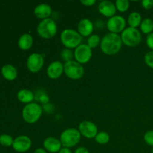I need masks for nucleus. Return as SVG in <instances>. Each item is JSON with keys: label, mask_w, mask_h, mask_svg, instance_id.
<instances>
[{"label": "nucleus", "mask_w": 153, "mask_h": 153, "mask_svg": "<svg viewBox=\"0 0 153 153\" xmlns=\"http://www.w3.org/2000/svg\"><path fill=\"white\" fill-rule=\"evenodd\" d=\"M61 40L63 45L68 49L77 48L82 43V36L76 30L67 28L61 32Z\"/></svg>", "instance_id": "obj_2"}, {"label": "nucleus", "mask_w": 153, "mask_h": 153, "mask_svg": "<svg viewBox=\"0 0 153 153\" xmlns=\"http://www.w3.org/2000/svg\"><path fill=\"white\" fill-rule=\"evenodd\" d=\"M64 73V64L60 61L51 63L47 68V75L50 79H57Z\"/></svg>", "instance_id": "obj_13"}, {"label": "nucleus", "mask_w": 153, "mask_h": 153, "mask_svg": "<svg viewBox=\"0 0 153 153\" xmlns=\"http://www.w3.org/2000/svg\"><path fill=\"white\" fill-rule=\"evenodd\" d=\"M128 22L131 28H136L140 25L142 22L141 15L137 12H132L128 17Z\"/></svg>", "instance_id": "obj_21"}, {"label": "nucleus", "mask_w": 153, "mask_h": 153, "mask_svg": "<svg viewBox=\"0 0 153 153\" xmlns=\"http://www.w3.org/2000/svg\"><path fill=\"white\" fill-rule=\"evenodd\" d=\"M1 74L3 77L8 81H13L17 76L16 69L11 64H6L1 68Z\"/></svg>", "instance_id": "obj_18"}, {"label": "nucleus", "mask_w": 153, "mask_h": 153, "mask_svg": "<svg viewBox=\"0 0 153 153\" xmlns=\"http://www.w3.org/2000/svg\"><path fill=\"white\" fill-rule=\"evenodd\" d=\"M74 153H90L89 151L85 147H79L77 149H76Z\"/></svg>", "instance_id": "obj_34"}, {"label": "nucleus", "mask_w": 153, "mask_h": 153, "mask_svg": "<svg viewBox=\"0 0 153 153\" xmlns=\"http://www.w3.org/2000/svg\"><path fill=\"white\" fill-rule=\"evenodd\" d=\"M144 141L149 146H153V131H148L144 134Z\"/></svg>", "instance_id": "obj_29"}, {"label": "nucleus", "mask_w": 153, "mask_h": 153, "mask_svg": "<svg viewBox=\"0 0 153 153\" xmlns=\"http://www.w3.org/2000/svg\"><path fill=\"white\" fill-rule=\"evenodd\" d=\"M12 146L18 152H27L31 146V140L27 136H19L13 140Z\"/></svg>", "instance_id": "obj_12"}, {"label": "nucleus", "mask_w": 153, "mask_h": 153, "mask_svg": "<svg viewBox=\"0 0 153 153\" xmlns=\"http://www.w3.org/2000/svg\"><path fill=\"white\" fill-rule=\"evenodd\" d=\"M126 20L122 16H114L109 18L107 22V28L111 33L117 34V33L123 32L126 27Z\"/></svg>", "instance_id": "obj_9"}, {"label": "nucleus", "mask_w": 153, "mask_h": 153, "mask_svg": "<svg viewBox=\"0 0 153 153\" xmlns=\"http://www.w3.org/2000/svg\"><path fill=\"white\" fill-rule=\"evenodd\" d=\"M92 57L91 48L87 44H81L76 48L74 52V58L79 64H86Z\"/></svg>", "instance_id": "obj_8"}, {"label": "nucleus", "mask_w": 153, "mask_h": 153, "mask_svg": "<svg viewBox=\"0 0 153 153\" xmlns=\"http://www.w3.org/2000/svg\"><path fill=\"white\" fill-rule=\"evenodd\" d=\"M115 6L120 12H125L128 9L129 1L127 0H117Z\"/></svg>", "instance_id": "obj_24"}, {"label": "nucleus", "mask_w": 153, "mask_h": 153, "mask_svg": "<svg viewBox=\"0 0 153 153\" xmlns=\"http://www.w3.org/2000/svg\"><path fill=\"white\" fill-rule=\"evenodd\" d=\"M140 29L143 34H151L153 31V20L149 18L143 19L140 24Z\"/></svg>", "instance_id": "obj_22"}, {"label": "nucleus", "mask_w": 153, "mask_h": 153, "mask_svg": "<svg viewBox=\"0 0 153 153\" xmlns=\"http://www.w3.org/2000/svg\"><path fill=\"white\" fill-rule=\"evenodd\" d=\"M13 138L7 134H1L0 135V144L4 146H10L13 145Z\"/></svg>", "instance_id": "obj_26"}, {"label": "nucleus", "mask_w": 153, "mask_h": 153, "mask_svg": "<svg viewBox=\"0 0 153 153\" xmlns=\"http://www.w3.org/2000/svg\"><path fill=\"white\" fill-rule=\"evenodd\" d=\"M79 132L87 138H95L97 133V127L94 123L90 121H83L79 126Z\"/></svg>", "instance_id": "obj_11"}, {"label": "nucleus", "mask_w": 153, "mask_h": 153, "mask_svg": "<svg viewBox=\"0 0 153 153\" xmlns=\"http://www.w3.org/2000/svg\"><path fill=\"white\" fill-rule=\"evenodd\" d=\"M122 40L117 34L108 33L102 40L101 49L108 55H113L117 53L122 47Z\"/></svg>", "instance_id": "obj_1"}, {"label": "nucleus", "mask_w": 153, "mask_h": 153, "mask_svg": "<svg viewBox=\"0 0 153 153\" xmlns=\"http://www.w3.org/2000/svg\"><path fill=\"white\" fill-rule=\"evenodd\" d=\"M33 38L29 34H23L18 40V46L22 50H28L31 47Z\"/></svg>", "instance_id": "obj_19"}, {"label": "nucleus", "mask_w": 153, "mask_h": 153, "mask_svg": "<svg viewBox=\"0 0 153 153\" xmlns=\"http://www.w3.org/2000/svg\"><path fill=\"white\" fill-rule=\"evenodd\" d=\"M99 11L103 16L106 17H112L116 13V6L113 2L110 1H102L98 6Z\"/></svg>", "instance_id": "obj_14"}, {"label": "nucleus", "mask_w": 153, "mask_h": 153, "mask_svg": "<svg viewBox=\"0 0 153 153\" xmlns=\"http://www.w3.org/2000/svg\"><path fill=\"white\" fill-rule=\"evenodd\" d=\"M17 98L21 102L30 104L34 100V95L31 91L28 89H22L18 92Z\"/></svg>", "instance_id": "obj_20"}, {"label": "nucleus", "mask_w": 153, "mask_h": 153, "mask_svg": "<svg viewBox=\"0 0 153 153\" xmlns=\"http://www.w3.org/2000/svg\"><path fill=\"white\" fill-rule=\"evenodd\" d=\"M152 153H153V149H152Z\"/></svg>", "instance_id": "obj_37"}, {"label": "nucleus", "mask_w": 153, "mask_h": 153, "mask_svg": "<svg viewBox=\"0 0 153 153\" xmlns=\"http://www.w3.org/2000/svg\"><path fill=\"white\" fill-rule=\"evenodd\" d=\"M58 153H72V151L70 150L69 148L63 147V148H61V150L58 152Z\"/></svg>", "instance_id": "obj_35"}, {"label": "nucleus", "mask_w": 153, "mask_h": 153, "mask_svg": "<svg viewBox=\"0 0 153 153\" xmlns=\"http://www.w3.org/2000/svg\"><path fill=\"white\" fill-rule=\"evenodd\" d=\"M39 100L43 104H46L49 102V97L46 94H42V95L39 96Z\"/></svg>", "instance_id": "obj_32"}, {"label": "nucleus", "mask_w": 153, "mask_h": 153, "mask_svg": "<svg viewBox=\"0 0 153 153\" xmlns=\"http://www.w3.org/2000/svg\"><path fill=\"white\" fill-rule=\"evenodd\" d=\"M146 45L153 51V33L148 34L146 37Z\"/></svg>", "instance_id": "obj_31"}, {"label": "nucleus", "mask_w": 153, "mask_h": 153, "mask_svg": "<svg viewBox=\"0 0 153 153\" xmlns=\"http://www.w3.org/2000/svg\"><path fill=\"white\" fill-rule=\"evenodd\" d=\"M61 58H62L66 63L68 62V61H73V58L74 57V54L73 53V52H72L70 49H64V50L61 52Z\"/></svg>", "instance_id": "obj_27"}, {"label": "nucleus", "mask_w": 153, "mask_h": 153, "mask_svg": "<svg viewBox=\"0 0 153 153\" xmlns=\"http://www.w3.org/2000/svg\"><path fill=\"white\" fill-rule=\"evenodd\" d=\"M141 4L143 8L149 10L153 7V0H143Z\"/></svg>", "instance_id": "obj_30"}, {"label": "nucleus", "mask_w": 153, "mask_h": 153, "mask_svg": "<svg viewBox=\"0 0 153 153\" xmlns=\"http://www.w3.org/2000/svg\"><path fill=\"white\" fill-rule=\"evenodd\" d=\"M34 13L37 18L43 20L52 14V7L47 4H40L34 8Z\"/></svg>", "instance_id": "obj_17"}, {"label": "nucleus", "mask_w": 153, "mask_h": 153, "mask_svg": "<svg viewBox=\"0 0 153 153\" xmlns=\"http://www.w3.org/2000/svg\"><path fill=\"white\" fill-rule=\"evenodd\" d=\"M42 114V108L37 103L31 102L27 104L22 110V117L28 123L37 122Z\"/></svg>", "instance_id": "obj_5"}, {"label": "nucleus", "mask_w": 153, "mask_h": 153, "mask_svg": "<svg viewBox=\"0 0 153 153\" xmlns=\"http://www.w3.org/2000/svg\"><path fill=\"white\" fill-rule=\"evenodd\" d=\"M81 139V133L76 128H68L61 133L60 141L64 147L71 148L76 146Z\"/></svg>", "instance_id": "obj_4"}, {"label": "nucleus", "mask_w": 153, "mask_h": 153, "mask_svg": "<svg viewBox=\"0 0 153 153\" xmlns=\"http://www.w3.org/2000/svg\"><path fill=\"white\" fill-rule=\"evenodd\" d=\"M100 43H101L100 42V37L97 34H92V35L90 36L88 40V45L91 49L98 46Z\"/></svg>", "instance_id": "obj_25"}, {"label": "nucleus", "mask_w": 153, "mask_h": 153, "mask_svg": "<svg viewBox=\"0 0 153 153\" xmlns=\"http://www.w3.org/2000/svg\"><path fill=\"white\" fill-rule=\"evenodd\" d=\"M44 61L40 54L33 53L30 55L27 60V67L31 73H37L43 67Z\"/></svg>", "instance_id": "obj_10"}, {"label": "nucleus", "mask_w": 153, "mask_h": 153, "mask_svg": "<svg viewBox=\"0 0 153 153\" xmlns=\"http://www.w3.org/2000/svg\"><path fill=\"white\" fill-rule=\"evenodd\" d=\"M57 28L56 22L50 18L43 19L37 26V33L39 36L44 39H51L56 34Z\"/></svg>", "instance_id": "obj_3"}, {"label": "nucleus", "mask_w": 153, "mask_h": 153, "mask_svg": "<svg viewBox=\"0 0 153 153\" xmlns=\"http://www.w3.org/2000/svg\"><path fill=\"white\" fill-rule=\"evenodd\" d=\"M78 30L79 34L83 37L91 36L94 31V24L88 19H83L79 22Z\"/></svg>", "instance_id": "obj_16"}, {"label": "nucleus", "mask_w": 153, "mask_h": 153, "mask_svg": "<svg viewBox=\"0 0 153 153\" xmlns=\"http://www.w3.org/2000/svg\"><path fill=\"white\" fill-rule=\"evenodd\" d=\"M61 143L58 139L53 137H49L43 141V146L48 152L55 153L58 152L61 149Z\"/></svg>", "instance_id": "obj_15"}, {"label": "nucleus", "mask_w": 153, "mask_h": 153, "mask_svg": "<svg viewBox=\"0 0 153 153\" xmlns=\"http://www.w3.org/2000/svg\"><path fill=\"white\" fill-rule=\"evenodd\" d=\"M141 34L140 31L134 28H127L121 34V40L123 43L127 46H136L141 42Z\"/></svg>", "instance_id": "obj_6"}, {"label": "nucleus", "mask_w": 153, "mask_h": 153, "mask_svg": "<svg viewBox=\"0 0 153 153\" xmlns=\"http://www.w3.org/2000/svg\"><path fill=\"white\" fill-rule=\"evenodd\" d=\"M144 61L146 65L153 69V51L147 52L144 56Z\"/></svg>", "instance_id": "obj_28"}, {"label": "nucleus", "mask_w": 153, "mask_h": 153, "mask_svg": "<svg viewBox=\"0 0 153 153\" xmlns=\"http://www.w3.org/2000/svg\"><path fill=\"white\" fill-rule=\"evenodd\" d=\"M84 68L82 64L76 61H70L64 64V72L71 79H80L84 75Z\"/></svg>", "instance_id": "obj_7"}, {"label": "nucleus", "mask_w": 153, "mask_h": 153, "mask_svg": "<svg viewBox=\"0 0 153 153\" xmlns=\"http://www.w3.org/2000/svg\"><path fill=\"white\" fill-rule=\"evenodd\" d=\"M81 3L85 6H92L96 3L95 0H82Z\"/></svg>", "instance_id": "obj_33"}, {"label": "nucleus", "mask_w": 153, "mask_h": 153, "mask_svg": "<svg viewBox=\"0 0 153 153\" xmlns=\"http://www.w3.org/2000/svg\"><path fill=\"white\" fill-rule=\"evenodd\" d=\"M95 140L100 144H106L107 143H108L109 140H110V136L106 132L101 131L97 134V136L95 137Z\"/></svg>", "instance_id": "obj_23"}, {"label": "nucleus", "mask_w": 153, "mask_h": 153, "mask_svg": "<svg viewBox=\"0 0 153 153\" xmlns=\"http://www.w3.org/2000/svg\"><path fill=\"white\" fill-rule=\"evenodd\" d=\"M34 153H47V152H46V149H42V148H38V149H37L35 151H34Z\"/></svg>", "instance_id": "obj_36"}]
</instances>
